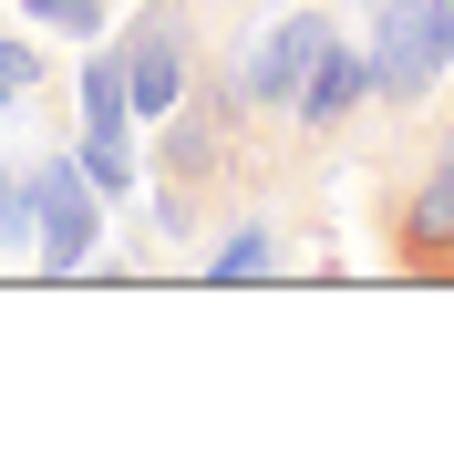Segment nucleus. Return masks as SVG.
Listing matches in <instances>:
<instances>
[{
    "mask_svg": "<svg viewBox=\"0 0 454 454\" xmlns=\"http://www.w3.org/2000/svg\"><path fill=\"white\" fill-rule=\"evenodd\" d=\"M42 83H52V62L31 52L21 31H0V93H42Z\"/></svg>",
    "mask_w": 454,
    "mask_h": 454,
    "instance_id": "nucleus-10",
    "label": "nucleus"
},
{
    "mask_svg": "<svg viewBox=\"0 0 454 454\" xmlns=\"http://www.w3.org/2000/svg\"><path fill=\"white\" fill-rule=\"evenodd\" d=\"M11 104H21V93H0V114H11Z\"/></svg>",
    "mask_w": 454,
    "mask_h": 454,
    "instance_id": "nucleus-14",
    "label": "nucleus"
},
{
    "mask_svg": "<svg viewBox=\"0 0 454 454\" xmlns=\"http://www.w3.org/2000/svg\"><path fill=\"white\" fill-rule=\"evenodd\" d=\"M31 186H42V238H31V258H42V279H73L93 258V238H104V186L83 176V155H42Z\"/></svg>",
    "mask_w": 454,
    "mask_h": 454,
    "instance_id": "nucleus-4",
    "label": "nucleus"
},
{
    "mask_svg": "<svg viewBox=\"0 0 454 454\" xmlns=\"http://www.w3.org/2000/svg\"><path fill=\"white\" fill-rule=\"evenodd\" d=\"M340 11H382V0H340Z\"/></svg>",
    "mask_w": 454,
    "mask_h": 454,
    "instance_id": "nucleus-13",
    "label": "nucleus"
},
{
    "mask_svg": "<svg viewBox=\"0 0 454 454\" xmlns=\"http://www.w3.org/2000/svg\"><path fill=\"white\" fill-rule=\"evenodd\" d=\"M83 135H135V93H124V52H93L83 73Z\"/></svg>",
    "mask_w": 454,
    "mask_h": 454,
    "instance_id": "nucleus-7",
    "label": "nucleus"
},
{
    "mask_svg": "<svg viewBox=\"0 0 454 454\" xmlns=\"http://www.w3.org/2000/svg\"><path fill=\"white\" fill-rule=\"evenodd\" d=\"M434 155H454V124H444V135H434Z\"/></svg>",
    "mask_w": 454,
    "mask_h": 454,
    "instance_id": "nucleus-12",
    "label": "nucleus"
},
{
    "mask_svg": "<svg viewBox=\"0 0 454 454\" xmlns=\"http://www.w3.org/2000/svg\"><path fill=\"white\" fill-rule=\"evenodd\" d=\"M331 11H279V21L248 42V62H238V93H248V114L258 124H279L289 104H300V83H310V62H320V42H331Z\"/></svg>",
    "mask_w": 454,
    "mask_h": 454,
    "instance_id": "nucleus-5",
    "label": "nucleus"
},
{
    "mask_svg": "<svg viewBox=\"0 0 454 454\" xmlns=\"http://www.w3.org/2000/svg\"><path fill=\"white\" fill-rule=\"evenodd\" d=\"M42 21H52V31H73V42H104V21H114V11H104V0H42Z\"/></svg>",
    "mask_w": 454,
    "mask_h": 454,
    "instance_id": "nucleus-11",
    "label": "nucleus"
},
{
    "mask_svg": "<svg viewBox=\"0 0 454 454\" xmlns=\"http://www.w3.org/2000/svg\"><path fill=\"white\" fill-rule=\"evenodd\" d=\"M269 269H279V227H269V217H238L217 248H207V279H227V289H238V279H269Z\"/></svg>",
    "mask_w": 454,
    "mask_h": 454,
    "instance_id": "nucleus-8",
    "label": "nucleus"
},
{
    "mask_svg": "<svg viewBox=\"0 0 454 454\" xmlns=\"http://www.w3.org/2000/svg\"><path fill=\"white\" fill-rule=\"evenodd\" d=\"M382 248H393L403 279L454 289V155H434V166L393 197V217H382Z\"/></svg>",
    "mask_w": 454,
    "mask_h": 454,
    "instance_id": "nucleus-3",
    "label": "nucleus"
},
{
    "mask_svg": "<svg viewBox=\"0 0 454 454\" xmlns=\"http://www.w3.org/2000/svg\"><path fill=\"white\" fill-rule=\"evenodd\" d=\"M372 104V42H320V62H310V83H300V104H289V124L300 135H340L351 114Z\"/></svg>",
    "mask_w": 454,
    "mask_h": 454,
    "instance_id": "nucleus-6",
    "label": "nucleus"
},
{
    "mask_svg": "<svg viewBox=\"0 0 454 454\" xmlns=\"http://www.w3.org/2000/svg\"><path fill=\"white\" fill-rule=\"evenodd\" d=\"M362 42H372V104H424L454 62V0H382Z\"/></svg>",
    "mask_w": 454,
    "mask_h": 454,
    "instance_id": "nucleus-2",
    "label": "nucleus"
},
{
    "mask_svg": "<svg viewBox=\"0 0 454 454\" xmlns=\"http://www.w3.org/2000/svg\"><path fill=\"white\" fill-rule=\"evenodd\" d=\"M73 155H83V176L104 186V197L135 186V135H73Z\"/></svg>",
    "mask_w": 454,
    "mask_h": 454,
    "instance_id": "nucleus-9",
    "label": "nucleus"
},
{
    "mask_svg": "<svg viewBox=\"0 0 454 454\" xmlns=\"http://www.w3.org/2000/svg\"><path fill=\"white\" fill-rule=\"evenodd\" d=\"M21 11H42V0H21Z\"/></svg>",
    "mask_w": 454,
    "mask_h": 454,
    "instance_id": "nucleus-15",
    "label": "nucleus"
},
{
    "mask_svg": "<svg viewBox=\"0 0 454 454\" xmlns=\"http://www.w3.org/2000/svg\"><path fill=\"white\" fill-rule=\"evenodd\" d=\"M207 11H217V0H155V11H135V21L114 31L135 124H166V114L186 104V83H197V62H207Z\"/></svg>",
    "mask_w": 454,
    "mask_h": 454,
    "instance_id": "nucleus-1",
    "label": "nucleus"
}]
</instances>
